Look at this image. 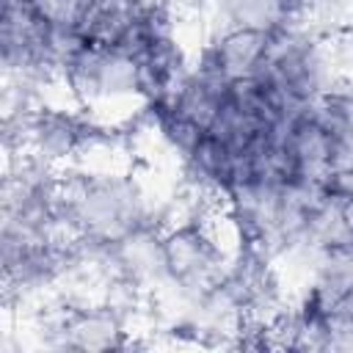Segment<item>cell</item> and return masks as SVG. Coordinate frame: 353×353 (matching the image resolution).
I'll use <instances>...</instances> for the list:
<instances>
[{
	"mask_svg": "<svg viewBox=\"0 0 353 353\" xmlns=\"http://www.w3.org/2000/svg\"><path fill=\"white\" fill-rule=\"evenodd\" d=\"M182 210L143 168L116 154L110 138L63 171L61 218L83 254L88 284L97 256L138 232L165 229Z\"/></svg>",
	"mask_w": 353,
	"mask_h": 353,
	"instance_id": "cell-1",
	"label": "cell"
},
{
	"mask_svg": "<svg viewBox=\"0 0 353 353\" xmlns=\"http://www.w3.org/2000/svg\"><path fill=\"white\" fill-rule=\"evenodd\" d=\"M61 88L110 132L138 127L154 99L143 61L116 41H80L63 63Z\"/></svg>",
	"mask_w": 353,
	"mask_h": 353,
	"instance_id": "cell-2",
	"label": "cell"
},
{
	"mask_svg": "<svg viewBox=\"0 0 353 353\" xmlns=\"http://www.w3.org/2000/svg\"><path fill=\"white\" fill-rule=\"evenodd\" d=\"M314 124L331 160V190L339 193L353 182V80L342 77L312 108Z\"/></svg>",
	"mask_w": 353,
	"mask_h": 353,
	"instance_id": "cell-3",
	"label": "cell"
}]
</instances>
